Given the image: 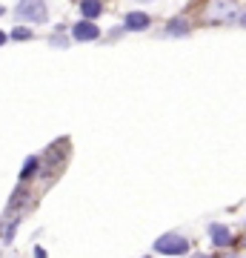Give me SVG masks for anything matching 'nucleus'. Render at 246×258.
Returning a JSON list of instances; mask_svg holds the SVG:
<instances>
[{
  "label": "nucleus",
  "instance_id": "obj_1",
  "mask_svg": "<svg viewBox=\"0 0 246 258\" xmlns=\"http://www.w3.org/2000/svg\"><path fill=\"white\" fill-rule=\"evenodd\" d=\"M15 18H18V23H26V26H40L49 20V3L46 0H18Z\"/></svg>",
  "mask_w": 246,
  "mask_h": 258
},
{
  "label": "nucleus",
  "instance_id": "obj_2",
  "mask_svg": "<svg viewBox=\"0 0 246 258\" xmlns=\"http://www.w3.org/2000/svg\"><path fill=\"white\" fill-rule=\"evenodd\" d=\"M155 252L157 255H186L189 252V238L181 235V232H163L160 238H155Z\"/></svg>",
  "mask_w": 246,
  "mask_h": 258
},
{
  "label": "nucleus",
  "instance_id": "obj_3",
  "mask_svg": "<svg viewBox=\"0 0 246 258\" xmlns=\"http://www.w3.org/2000/svg\"><path fill=\"white\" fill-rule=\"evenodd\" d=\"M206 18L212 23H235L240 18V9H237L235 0H212L209 9H206Z\"/></svg>",
  "mask_w": 246,
  "mask_h": 258
},
{
  "label": "nucleus",
  "instance_id": "obj_4",
  "mask_svg": "<svg viewBox=\"0 0 246 258\" xmlns=\"http://www.w3.org/2000/svg\"><path fill=\"white\" fill-rule=\"evenodd\" d=\"M72 40H77V43H92V40H98L101 37V26L95 23V20H77V23H72Z\"/></svg>",
  "mask_w": 246,
  "mask_h": 258
},
{
  "label": "nucleus",
  "instance_id": "obj_5",
  "mask_svg": "<svg viewBox=\"0 0 246 258\" xmlns=\"http://www.w3.org/2000/svg\"><path fill=\"white\" fill-rule=\"evenodd\" d=\"M120 26L126 29V32H135V35L149 32L152 29V15H146V12H129V15H123V23Z\"/></svg>",
  "mask_w": 246,
  "mask_h": 258
},
{
  "label": "nucleus",
  "instance_id": "obj_6",
  "mask_svg": "<svg viewBox=\"0 0 246 258\" xmlns=\"http://www.w3.org/2000/svg\"><path fill=\"white\" fill-rule=\"evenodd\" d=\"M209 241L215 244L218 249H226L232 241H235V235H232V230H229L226 224H209Z\"/></svg>",
  "mask_w": 246,
  "mask_h": 258
},
{
  "label": "nucleus",
  "instance_id": "obj_7",
  "mask_svg": "<svg viewBox=\"0 0 246 258\" xmlns=\"http://www.w3.org/2000/svg\"><path fill=\"white\" fill-rule=\"evenodd\" d=\"M163 35L166 37H189L192 35V23L186 18H172L163 26Z\"/></svg>",
  "mask_w": 246,
  "mask_h": 258
},
{
  "label": "nucleus",
  "instance_id": "obj_8",
  "mask_svg": "<svg viewBox=\"0 0 246 258\" xmlns=\"http://www.w3.org/2000/svg\"><path fill=\"white\" fill-rule=\"evenodd\" d=\"M103 15V0H80V18L98 20Z\"/></svg>",
  "mask_w": 246,
  "mask_h": 258
},
{
  "label": "nucleus",
  "instance_id": "obj_9",
  "mask_svg": "<svg viewBox=\"0 0 246 258\" xmlns=\"http://www.w3.org/2000/svg\"><path fill=\"white\" fill-rule=\"evenodd\" d=\"M49 46L55 49H69L72 46V35H66V26H57L52 35H49Z\"/></svg>",
  "mask_w": 246,
  "mask_h": 258
},
{
  "label": "nucleus",
  "instance_id": "obj_10",
  "mask_svg": "<svg viewBox=\"0 0 246 258\" xmlns=\"http://www.w3.org/2000/svg\"><path fill=\"white\" fill-rule=\"evenodd\" d=\"M37 169H40V158H37V155L26 158V164H23V169H20V184H29Z\"/></svg>",
  "mask_w": 246,
  "mask_h": 258
},
{
  "label": "nucleus",
  "instance_id": "obj_11",
  "mask_svg": "<svg viewBox=\"0 0 246 258\" xmlns=\"http://www.w3.org/2000/svg\"><path fill=\"white\" fill-rule=\"evenodd\" d=\"M18 227H20V215H15L9 224H0V238L6 241V244H12V241H15V232H18Z\"/></svg>",
  "mask_w": 246,
  "mask_h": 258
},
{
  "label": "nucleus",
  "instance_id": "obj_12",
  "mask_svg": "<svg viewBox=\"0 0 246 258\" xmlns=\"http://www.w3.org/2000/svg\"><path fill=\"white\" fill-rule=\"evenodd\" d=\"M9 37L20 43V40H32V37H35V32H32V26H26V23H18V26L9 32Z\"/></svg>",
  "mask_w": 246,
  "mask_h": 258
},
{
  "label": "nucleus",
  "instance_id": "obj_13",
  "mask_svg": "<svg viewBox=\"0 0 246 258\" xmlns=\"http://www.w3.org/2000/svg\"><path fill=\"white\" fill-rule=\"evenodd\" d=\"M123 35H126V29H123V26H115V29H109V35H106V40L112 43V40H120Z\"/></svg>",
  "mask_w": 246,
  "mask_h": 258
},
{
  "label": "nucleus",
  "instance_id": "obj_14",
  "mask_svg": "<svg viewBox=\"0 0 246 258\" xmlns=\"http://www.w3.org/2000/svg\"><path fill=\"white\" fill-rule=\"evenodd\" d=\"M35 258H49V255H46V249H43V247H37V249H35Z\"/></svg>",
  "mask_w": 246,
  "mask_h": 258
},
{
  "label": "nucleus",
  "instance_id": "obj_15",
  "mask_svg": "<svg viewBox=\"0 0 246 258\" xmlns=\"http://www.w3.org/2000/svg\"><path fill=\"white\" fill-rule=\"evenodd\" d=\"M6 40H9V35H6V32L0 29V46H6Z\"/></svg>",
  "mask_w": 246,
  "mask_h": 258
},
{
  "label": "nucleus",
  "instance_id": "obj_16",
  "mask_svg": "<svg viewBox=\"0 0 246 258\" xmlns=\"http://www.w3.org/2000/svg\"><path fill=\"white\" fill-rule=\"evenodd\" d=\"M237 23H240V26L246 29V12H240V18H237Z\"/></svg>",
  "mask_w": 246,
  "mask_h": 258
},
{
  "label": "nucleus",
  "instance_id": "obj_17",
  "mask_svg": "<svg viewBox=\"0 0 246 258\" xmlns=\"http://www.w3.org/2000/svg\"><path fill=\"white\" fill-rule=\"evenodd\" d=\"M189 258H212V255H206V252H192Z\"/></svg>",
  "mask_w": 246,
  "mask_h": 258
},
{
  "label": "nucleus",
  "instance_id": "obj_18",
  "mask_svg": "<svg viewBox=\"0 0 246 258\" xmlns=\"http://www.w3.org/2000/svg\"><path fill=\"white\" fill-rule=\"evenodd\" d=\"M226 258H237V255H235V252H229V255H226Z\"/></svg>",
  "mask_w": 246,
  "mask_h": 258
},
{
  "label": "nucleus",
  "instance_id": "obj_19",
  "mask_svg": "<svg viewBox=\"0 0 246 258\" xmlns=\"http://www.w3.org/2000/svg\"><path fill=\"white\" fill-rule=\"evenodd\" d=\"M137 3H152V0H137Z\"/></svg>",
  "mask_w": 246,
  "mask_h": 258
},
{
  "label": "nucleus",
  "instance_id": "obj_20",
  "mask_svg": "<svg viewBox=\"0 0 246 258\" xmlns=\"http://www.w3.org/2000/svg\"><path fill=\"white\" fill-rule=\"evenodd\" d=\"M3 12H6V9H3V6H0V18H3Z\"/></svg>",
  "mask_w": 246,
  "mask_h": 258
},
{
  "label": "nucleus",
  "instance_id": "obj_21",
  "mask_svg": "<svg viewBox=\"0 0 246 258\" xmlns=\"http://www.w3.org/2000/svg\"><path fill=\"white\" fill-rule=\"evenodd\" d=\"M146 258H152V255H146Z\"/></svg>",
  "mask_w": 246,
  "mask_h": 258
}]
</instances>
